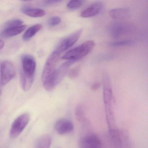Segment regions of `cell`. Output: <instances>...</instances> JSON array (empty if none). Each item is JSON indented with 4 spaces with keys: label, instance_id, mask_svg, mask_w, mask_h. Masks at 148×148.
Here are the masks:
<instances>
[{
    "label": "cell",
    "instance_id": "6da1fadb",
    "mask_svg": "<svg viewBox=\"0 0 148 148\" xmlns=\"http://www.w3.org/2000/svg\"><path fill=\"white\" fill-rule=\"evenodd\" d=\"M103 101L106 120L109 130L116 128L114 113V97L112 92L111 82L110 76L107 73L103 76Z\"/></svg>",
    "mask_w": 148,
    "mask_h": 148
},
{
    "label": "cell",
    "instance_id": "7a4b0ae2",
    "mask_svg": "<svg viewBox=\"0 0 148 148\" xmlns=\"http://www.w3.org/2000/svg\"><path fill=\"white\" fill-rule=\"evenodd\" d=\"M95 45L93 40H89L83 43L79 46L77 47L68 51L62 57L63 60L69 61H76L79 60L90 53Z\"/></svg>",
    "mask_w": 148,
    "mask_h": 148
},
{
    "label": "cell",
    "instance_id": "3957f363",
    "mask_svg": "<svg viewBox=\"0 0 148 148\" xmlns=\"http://www.w3.org/2000/svg\"><path fill=\"white\" fill-rule=\"evenodd\" d=\"M74 63L73 61L67 60L62 64L58 69L56 70L52 77L44 85L45 89L48 91L53 90L61 82L71 66Z\"/></svg>",
    "mask_w": 148,
    "mask_h": 148
},
{
    "label": "cell",
    "instance_id": "277c9868",
    "mask_svg": "<svg viewBox=\"0 0 148 148\" xmlns=\"http://www.w3.org/2000/svg\"><path fill=\"white\" fill-rule=\"evenodd\" d=\"M60 54L54 51L48 57L44 66L41 76L43 83L52 77L56 71V65L59 60Z\"/></svg>",
    "mask_w": 148,
    "mask_h": 148
},
{
    "label": "cell",
    "instance_id": "5b68a950",
    "mask_svg": "<svg viewBox=\"0 0 148 148\" xmlns=\"http://www.w3.org/2000/svg\"><path fill=\"white\" fill-rule=\"evenodd\" d=\"M30 116L29 113H24L18 116L12 124L10 131V136L14 138L18 136L29 123Z\"/></svg>",
    "mask_w": 148,
    "mask_h": 148
},
{
    "label": "cell",
    "instance_id": "8992f818",
    "mask_svg": "<svg viewBox=\"0 0 148 148\" xmlns=\"http://www.w3.org/2000/svg\"><path fill=\"white\" fill-rule=\"evenodd\" d=\"M16 75V71L13 64L8 60L2 62L1 66V83L4 86L8 84Z\"/></svg>",
    "mask_w": 148,
    "mask_h": 148
},
{
    "label": "cell",
    "instance_id": "52a82bcc",
    "mask_svg": "<svg viewBox=\"0 0 148 148\" xmlns=\"http://www.w3.org/2000/svg\"><path fill=\"white\" fill-rule=\"evenodd\" d=\"M83 32L82 29L77 30L60 41L54 51L59 53L66 51L78 40Z\"/></svg>",
    "mask_w": 148,
    "mask_h": 148
},
{
    "label": "cell",
    "instance_id": "ba28073f",
    "mask_svg": "<svg viewBox=\"0 0 148 148\" xmlns=\"http://www.w3.org/2000/svg\"><path fill=\"white\" fill-rule=\"evenodd\" d=\"M132 28V27L130 24L116 21L112 22L110 25L109 32L113 38L118 39L130 32Z\"/></svg>",
    "mask_w": 148,
    "mask_h": 148
},
{
    "label": "cell",
    "instance_id": "9c48e42d",
    "mask_svg": "<svg viewBox=\"0 0 148 148\" xmlns=\"http://www.w3.org/2000/svg\"><path fill=\"white\" fill-rule=\"evenodd\" d=\"M22 72L25 75L34 77L36 70V62L33 56L30 54H25L21 58Z\"/></svg>",
    "mask_w": 148,
    "mask_h": 148
},
{
    "label": "cell",
    "instance_id": "30bf717a",
    "mask_svg": "<svg viewBox=\"0 0 148 148\" xmlns=\"http://www.w3.org/2000/svg\"><path fill=\"white\" fill-rule=\"evenodd\" d=\"M80 148H103L99 137L94 134H90L83 137L79 141Z\"/></svg>",
    "mask_w": 148,
    "mask_h": 148
},
{
    "label": "cell",
    "instance_id": "8fae6325",
    "mask_svg": "<svg viewBox=\"0 0 148 148\" xmlns=\"http://www.w3.org/2000/svg\"><path fill=\"white\" fill-rule=\"evenodd\" d=\"M54 128L57 133L63 135L71 132L74 129V126L71 121L69 119L61 118L56 121Z\"/></svg>",
    "mask_w": 148,
    "mask_h": 148
},
{
    "label": "cell",
    "instance_id": "7c38bea8",
    "mask_svg": "<svg viewBox=\"0 0 148 148\" xmlns=\"http://www.w3.org/2000/svg\"><path fill=\"white\" fill-rule=\"evenodd\" d=\"M103 5L101 2H97L88 7L80 14V16L84 18H90L98 14L103 9Z\"/></svg>",
    "mask_w": 148,
    "mask_h": 148
},
{
    "label": "cell",
    "instance_id": "4fadbf2b",
    "mask_svg": "<svg viewBox=\"0 0 148 148\" xmlns=\"http://www.w3.org/2000/svg\"><path fill=\"white\" fill-rule=\"evenodd\" d=\"M26 28V25H22L15 27L5 28L0 33V36L2 38H8L14 37L21 33Z\"/></svg>",
    "mask_w": 148,
    "mask_h": 148
},
{
    "label": "cell",
    "instance_id": "5bb4252c",
    "mask_svg": "<svg viewBox=\"0 0 148 148\" xmlns=\"http://www.w3.org/2000/svg\"><path fill=\"white\" fill-rule=\"evenodd\" d=\"M130 10L126 8H116L109 12L110 16L115 20H125L130 17Z\"/></svg>",
    "mask_w": 148,
    "mask_h": 148
},
{
    "label": "cell",
    "instance_id": "9a60e30c",
    "mask_svg": "<svg viewBox=\"0 0 148 148\" xmlns=\"http://www.w3.org/2000/svg\"><path fill=\"white\" fill-rule=\"evenodd\" d=\"M21 12L24 14L32 18H40L45 15V12L43 9L30 7H22Z\"/></svg>",
    "mask_w": 148,
    "mask_h": 148
},
{
    "label": "cell",
    "instance_id": "2e32d148",
    "mask_svg": "<svg viewBox=\"0 0 148 148\" xmlns=\"http://www.w3.org/2000/svg\"><path fill=\"white\" fill-rule=\"evenodd\" d=\"M109 134L115 148H122L123 142L119 130L117 128L109 130Z\"/></svg>",
    "mask_w": 148,
    "mask_h": 148
},
{
    "label": "cell",
    "instance_id": "e0dca14e",
    "mask_svg": "<svg viewBox=\"0 0 148 148\" xmlns=\"http://www.w3.org/2000/svg\"><path fill=\"white\" fill-rule=\"evenodd\" d=\"M34 77H30L20 72V81L21 87L25 91H29L34 81Z\"/></svg>",
    "mask_w": 148,
    "mask_h": 148
},
{
    "label": "cell",
    "instance_id": "ac0fdd59",
    "mask_svg": "<svg viewBox=\"0 0 148 148\" xmlns=\"http://www.w3.org/2000/svg\"><path fill=\"white\" fill-rule=\"evenodd\" d=\"M42 25L37 24L29 27L24 34L23 39L25 41H27L35 36L42 28Z\"/></svg>",
    "mask_w": 148,
    "mask_h": 148
},
{
    "label": "cell",
    "instance_id": "d6986e66",
    "mask_svg": "<svg viewBox=\"0 0 148 148\" xmlns=\"http://www.w3.org/2000/svg\"><path fill=\"white\" fill-rule=\"evenodd\" d=\"M51 142V137L50 135H44L37 140L35 148H50Z\"/></svg>",
    "mask_w": 148,
    "mask_h": 148
},
{
    "label": "cell",
    "instance_id": "ffe728a7",
    "mask_svg": "<svg viewBox=\"0 0 148 148\" xmlns=\"http://www.w3.org/2000/svg\"><path fill=\"white\" fill-rule=\"evenodd\" d=\"M76 116L79 122L84 123L87 122L84 109L82 106L79 105L77 106L76 109Z\"/></svg>",
    "mask_w": 148,
    "mask_h": 148
},
{
    "label": "cell",
    "instance_id": "44dd1931",
    "mask_svg": "<svg viewBox=\"0 0 148 148\" xmlns=\"http://www.w3.org/2000/svg\"><path fill=\"white\" fill-rule=\"evenodd\" d=\"M134 43L132 40H121L116 42H111L109 43V45L112 47H120L128 46L133 45Z\"/></svg>",
    "mask_w": 148,
    "mask_h": 148
},
{
    "label": "cell",
    "instance_id": "7402d4cb",
    "mask_svg": "<svg viewBox=\"0 0 148 148\" xmlns=\"http://www.w3.org/2000/svg\"><path fill=\"white\" fill-rule=\"evenodd\" d=\"M23 24V21L20 19L12 20L7 21L4 27L5 28H8V27H15L20 26L22 25Z\"/></svg>",
    "mask_w": 148,
    "mask_h": 148
},
{
    "label": "cell",
    "instance_id": "603a6c76",
    "mask_svg": "<svg viewBox=\"0 0 148 148\" xmlns=\"http://www.w3.org/2000/svg\"><path fill=\"white\" fill-rule=\"evenodd\" d=\"M84 1L80 0L70 1L67 4V8L70 9H77L79 8L83 5Z\"/></svg>",
    "mask_w": 148,
    "mask_h": 148
},
{
    "label": "cell",
    "instance_id": "cb8c5ba5",
    "mask_svg": "<svg viewBox=\"0 0 148 148\" xmlns=\"http://www.w3.org/2000/svg\"><path fill=\"white\" fill-rule=\"evenodd\" d=\"M80 70V66H77L70 71L68 74V77L71 79H75L78 76Z\"/></svg>",
    "mask_w": 148,
    "mask_h": 148
},
{
    "label": "cell",
    "instance_id": "d4e9b609",
    "mask_svg": "<svg viewBox=\"0 0 148 148\" xmlns=\"http://www.w3.org/2000/svg\"><path fill=\"white\" fill-rule=\"evenodd\" d=\"M61 22V19L58 16L51 17L48 21V25L51 27H54L58 25Z\"/></svg>",
    "mask_w": 148,
    "mask_h": 148
},
{
    "label": "cell",
    "instance_id": "484cf974",
    "mask_svg": "<svg viewBox=\"0 0 148 148\" xmlns=\"http://www.w3.org/2000/svg\"><path fill=\"white\" fill-rule=\"evenodd\" d=\"M61 2H62V1L60 0H48L44 1V4L46 6H50L58 4Z\"/></svg>",
    "mask_w": 148,
    "mask_h": 148
},
{
    "label": "cell",
    "instance_id": "4316f807",
    "mask_svg": "<svg viewBox=\"0 0 148 148\" xmlns=\"http://www.w3.org/2000/svg\"><path fill=\"white\" fill-rule=\"evenodd\" d=\"M100 83H99V82H97V83H94V84L92 85L91 87V89L92 90L96 91L100 87Z\"/></svg>",
    "mask_w": 148,
    "mask_h": 148
},
{
    "label": "cell",
    "instance_id": "83f0119b",
    "mask_svg": "<svg viewBox=\"0 0 148 148\" xmlns=\"http://www.w3.org/2000/svg\"><path fill=\"white\" fill-rule=\"evenodd\" d=\"M5 45V43L2 40L0 39V51L2 50Z\"/></svg>",
    "mask_w": 148,
    "mask_h": 148
}]
</instances>
